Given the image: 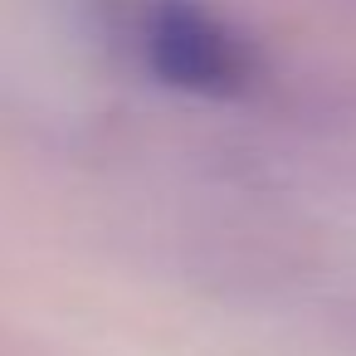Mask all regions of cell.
<instances>
[{"mask_svg":"<svg viewBox=\"0 0 356 356\" xmlns=\"http://www.w3.org/2000/svg\"><path fill=\"white\" fill-rule=\"evenodd\" d=\"M142 59L156 83L195 98H234L259 74L249 40L200 0H156L142 25Z\"/></svg>","mask_w":356,"mask_h":356,"instance_id":"cell-1","label":"cell"}]
</instances>
